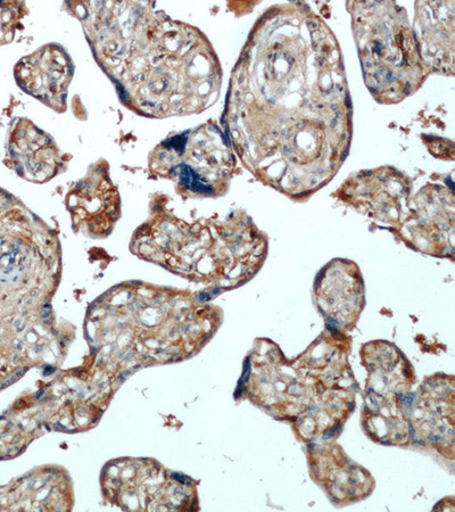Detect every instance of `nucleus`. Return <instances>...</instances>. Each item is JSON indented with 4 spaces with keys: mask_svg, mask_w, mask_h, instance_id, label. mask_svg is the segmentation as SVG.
Segmentation results:
<instances>
[{
    "mask_svg": "<svg viewBox=\"0 0 455 512\" xmlns=\"http://www.w3.org/2000/svg\"><path fill=\"white\" fill-rule=\"evenodd\" d=\"M223 125L262 184L303 201L349 155L352 104L341 48L303 3L269 8L231 73Z\"/></svg>",
    "mask_w": 455,
    "mask_h": 512,
    "instance_id": "obj_1",
    "label": "nucleus"
},
{
    "mask_svg": "<svg viewBox=\"0 0 455 512\" xmlns=\"http://www.w3.org/2000/svg\"><path fill=\"white\" fill-rule=\"evenodd\" d=\"M99 68L122 105L140 117L202 113L217 102L222 69L204 33L154 3L73 2Z\"/></svg>",
    "mask_w": 455,
    "mask_h": 512,
    "instance_id": "obj_2",
    "label": "nucleus"
},
{
    "mask_svg": "<svg viewBox=\"0 0 455 512\" xmlns=\"http://www.w3.org/2000/svg\"><path fill=\"white\" fill-rule=\"evenodd\" d=\"M135 250L217 286H242L258 274L268 253V239L245 213L226 220L187 224L165 217L137 231Z\"/></svg>",
    "mask_w": 455,
    "mask_h": 512,
    "instance_id": "obj_3",
    "label": "nucleus"
},
{
    "mask_svg": "<svg viewBox=\"0 0 455 512\" xmlns=\"http://www.w3.org/2000/svg\"><path fill=\"white\" fill-rule=\"evenodd\" d=\"M363 78L378 103L415 94L429 74L407 11L394 2H350Z\"/></svg>",
    "mask_w": 455,
    "mask_h": 512,
    "instance_id": "obj_4",
    "label": "nucleus"
},
{
    "mask_svg": "<svg viewBox=\"0 0 455 512\" xmlns=\"http://www.w3.org/2000/svg\"><path fill=\"white\" fill-rule=\"evenodd\" d=\"M151 170L175 183L189 197H219L228 191L236 154L217 123L180 132L155 148Z\"/></svg>",
    "mask_w": 455,
    "mask_h": 512,
    "instance_id": "obj_5",
    "label": "nucleus"
},
{
    "mask_svg": "<svg viewBox=\"0 0 455 512\" xmlns=\"http://www.w3.org/2000/svg\"><path fill=\"white\" fill-rule=\"evenodd\" d=\"M241 388L256 406L289 423H295L324 393L316 371L299 357L287 359L267 338L256 341L246 358Z\"/></svg>",
    "mask_w": 455,
    "mask_h": 512,
    "instance_id": "obj_6",
    "label": "nucleus"
},
{
    "mask_svg": "<svg viewBox=\"0 0 455 512\" xmlns=\"http://www.w3.org/2000/svg\"><path fill=\"white\" fill-rule=\"evenodd\" d=\"M411 193L408 176L395 168L384 167L353 173L338 189L336 197L375 224L396 233L409 216Z\"/></svg>",
    "mask_w": 455,
    "mask_h": 512,
    "instance_id": "obj_7",
    "label": "nucleus"
},
{
    "mask_svg": "<svg viewBox=\"0 0 455 512\" xmlns=\"http://www.w3.org/2000/svg\"><path fill=\"white\" fill-rule=\"evenodd\" d=\"M409 249L451 258L454 255V195L440 184L427 185L412 197L409 216L394 233Z\"/></svg>",
    "mask_w": 455,
    "mask_h": 512,
    "instance_id": "obj_8",
    "label": "nucleus"
},
{
    "mask_svg": "<svg viewBox=\"0 0 455 512\" xmlns=\"http://www.w3.org/2000/svg\"><path fill=\"white\" fill-rule=\"evenodd\" d=\"M313 300L327 328L347 334L357 326L366 307V288L358 264L334 259L314 280Z\"/></svg>",
    "mask_w": 455,
    "mask_h": 512,
    "instance_id": "obj_9",
    "label": "nucleus"
},
{
    "mask_svg": "<svg viewBox=\"0 0 455 512\" xmlns=\"http://www.w3.org/2000/svg\"><path fill=\"white\" fill-rule=\"evenodd\" d=\"M105 165L95 164L66 196L74 230L95 239L112 233L121 212L118 189Z\"/></svg>",
    "mask_w": 455,
    "mask_h": 512,
    "instance_id": "obj_10",
    "label": "nucleus"
},
{
    "mask_svg": "<svg viewBox=\"0 0 455 512\" xmlns=\"http://www.w3.org/2000/svg\"><path fill=\"white\" fill-rule=\"evenodd\" d=\"M454 377L426 378L410 411L411 431L443 457L454 459Z\"/></svg>",
    "mask_w": 455,
    "mask_h": 512,
    "instance_id": "obj_11",
    "label": "nucleus"
},
{
    "mask_svg": "<svg viewBox=\"0 0 455 512\" xmlns=\"http://www.w3.org/2000/svg\"><path fill=\"white\" fill-rule=\"evenodd\" d=\"M74 74L71 56L60 44L41 46L15 65L14 77L24 93L49 109H68V93Z\"/></svg>",
    "mask_w": 455,
    "mask_h": 512,
    "instance_id": "obj_12",
    "label": "nucleus"
},
{
    "mask_svg": "<svg viewBox=\"0 0 455 512\" xmlns=\"http://www.w3.org/2000/svg\"><path fill=\"white\" fill-rule=\"evenodd\" d=\"M309 468L312 480L338 507L367 499L375 490V480L368 470L332 442L310 444Z\"/></svg>",
    "mask_w": 455,
    "mask_h": 512,
    "instance_id": "obj_13",
    "label": "nucleus"
},
{
    "mask_svg": "<svg viewBox=\"0 0 455 512\" xmlns=\"http://www.w3.org/2000/svg\"><path fill=\"white\" fill-rule=\"evenodd\" d=\"M413 32L430 73H454V3H417Z\"/></svg>",
    "mask_w": 455,
    "mask_h": 512,
    "instance_id": "obj_14",
    "label": "nucleus"
},
{
    "mask_svg": "<svg viewBox=\"0 0 455 512\" xmlns=\"http://www.w3.org/2000/svg\"><path fill=\"white\" fill-rule=\"evenodd\" d=\"M361 359L368 373L364 393L402 398L409 395L417 383L411 362L393 343L375 341L364 344Z\"/></svg>",
    "mask_w": 455,
    "mask_h": 512,
    "instance_id": "obj_15",
    "label": "nucleus"
},
{
    "mask_svg": "<svg viewBox=\"0 0 455 512\" xmlns=\"http://www.w3.org/2000/svg\"><path fill=\"white\" fill-rule=\"evenodd\" d=\"M10 153L20 176L47 183L61 171L63 162L54 139L28 119H19L12 131Z\"/></svg>",
    "mask_w": 455,
    "mask_h": 512,
    "instance_id": "obj_16",
    "label": "nucleus"
},
{
    "mask_svg": "<svg viewBox=\"0 0 455 512\" xmlns=\"http://www.w3.org/2000/svg\"><path fill=\"white\" fill-rule=\"evenodd\" d=\"M403 398L364 394L362 427L371 441L408 447L411 439L410 414L403 408Z\"/></svg>",
    "mask_w": 455,
    "mask_h": 512,
    "instance_id": "obj_17",
    "label": "nucleus"
},
{
    "mask_svg": "<svg viewBox=\"0 0 455 512\" xmlns=\"http://www.w3.org/2000/svg\"><path fill=\"white\" fill-rule=\"evenodd\" d=\"M28 13L26 4L20 2H0V46L10 44L16 29Z\"/></svg>",
    "mask_w": 455,
    "mask_h": 512,
    "instance_id": "obj_18",
    "label": "nucleus"
}]
</instances>
